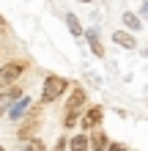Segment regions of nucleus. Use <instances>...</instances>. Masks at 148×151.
<instances>
[{
  "mask_svg": "<svg viewBox=\"0 0 148 151\" xmlns=\"http://www.w3.org/2000/svg\"><path fill=\"white\" fill-rule=\"evenodd\" d=\"M140 14H143L145 19H148V0H143V6H140Z\"/></svg>",
  "mask_w": 148,
  "mask_h": 151,
  "instance_id": "18",
  "label": "nucleus"
},
{
  "mask_svg": "<svg viewBox=\"0 0 148 151\" xmlns=\"http://www.w3.org/2000/svg\"><path fill=\"white\" fill-rule=\"evenodd\" d=\"M28 107H30V96H28V93H22L19 99H16L11 107H8L6 118H11V121H22V118H25V113H28Z\"/></svg>",
  "mask_w": 148,
  "mask_h": 151,
  "instance_id": "6",
  "label": "nucleus"
},
{
  "mask_svg": "<svg viewBox=\"0 0 148 151\" xmlns=\"http://www.w3.org/2000/svg\"><path fill=\"white\" fill-rule=\"evenodd\" d=\"M0 151H6V148H3V146H0Z\"/></svg>",
  "mask_w": 148,
  "mask_h": 151,
  "instance_id": "20",
  "label": "nucleus"
},
{
  "mask_svg": "<svg viewBox=\"0 0 148 151\" xmlns=\"http://www.w3.org/2000/svg\"><path fill=\"white\" fill-rule=\"evenodd\" d=\"M88 140H91V151H104V148L110 146V135L102 127H93L88 132Z\"/></svg>",
  "mask_w": 148,
  "mask_h": 151,
  "instance_id": "7",
  "label": "nucleus"
},
{
  "mask_svg": "<svg viewBox=\"0 0 148 151\" xmlns=\"http://www.w3.org/2000/svg\"><path fill=\"white\" fill-rule=\"evenodd\" d=\"M52 151H69V137H66V135L58 137V143L52 146Z\"/></svg>",
  "mask_w": 148,
  "mask_h": 151,
  "instance_id": "16",
  "label": "nucleus"
},
{
  "mask_svg": "<svg viewBox=\"0 0 148 151\" xmlns=\"http://www.w3.org/2000/svg\"><path fill=\"white\" fill-rule=\"evenodd\" d=\"M41 104H36V107H28V113H25V121L19 124V129H16V137L19 140H28V137H33L39 132V127H41Z\"/></svg>",
  "mask_w": 148,
  "mask_h": 151,
  "instance_id": "2",
  "label": "nucleus"
},
{
  "mask_svg": "<svg viewBox=\"0 0 148 151\" xmlns=\"http://www.w3.org/2000/svg\"><path fill=\"white\" fill-rule=\"evenodd\" d=\"M25 69H28V60H11V63H3L0 66V91L8 85H14L16 80L25 74Z\"/></svg>",
  "mask_w": 148,
  "mask_h": 151,
  "instance_id": "3",
  "label": "nucleus"
},
{
  "mask_svg": "<svg viewBox=\"0 0 148 151\" xmlns=\"http://www.w3.org/2000/svg\"><path fill=\"white\" fill-rule=\"evenodd\" d=\"M22 151H47V146L41 137H28V140H22Z\"/></svg>",
  "mask_w": 148,
  "mask_h": 151,
  "instance_id": "14",
  "label": "nucleus"
},
{
  "mask_svg": "<svg viewBox=\"0 0 148 151\" xmlns=\"http://www.w3.org/2000/svg\"><path fill=\"white\" fill-rule=\"evenodd\" d=\"M80 110H66V115H63V127L66 129H74L77 127V124H80Z\"/></svg>",
  "mask_w": 148,
  "mask_h": 151,
  "instance_id": "15",
  "label": "nucleus"
},
{
  "mask_svg": "<svg viewBox=\"0 0 148 151\" xmlns=\"http://www.w3.org/2000/svg\"><path fill=\"white\" fill-rule=\"evenodd\" d=\"M66 91H69V80L60 77V74H49V77L44 80V85H41V104L58 102Z\"/></svg>",
  "mask_w": 148,
  "mask_h": 151,
  "instance_id": "1",
  "label": "nucleus"
},
{
  "mask_svg": "<svg viewBox=\"0 0 148 151\" xmlns=\"http://www.w3.org/2000/svg\"><path fill=\"white\" fill-rule=\"evenodd\" d=\"M124 28L126 30H140L143 28V19H140V14H134V11H124Z\"/></svg>",
  "mask_w": 148,
  "mask_h": 151,
  "instance_id": "12",
  "label": "nucleus"
},
{
  "mask_svg": "<svg viewBox=\"0 0 148 151\" xmlns=\"http://www.w3.org/2000/svg\"><path fill=\"white\" fill-rule=\"evenodd\" d=\"M80 3H93V0H80Z\"/></svg>",
  "mask_w": 148,
  "mask_h": 151,
  "instance_id": "19",
  "label": "nucleus"
},
{
  "mask_svg": "<svg viewBox=\"0 0 148 151\" xmlns=\"http://www.w3.org/2000/svg\"><path fill=\"white\" fill-rule=\"evenodd\" d=\"M85 102H88V93H85V88L74 85V91L69 93V99H66V110H82V107H85Z\"/></svg>",
  "mask_w": 148,
  "mask_h": 151,
  "instance_id": "8",
  "label": "nucleus"
},
{
  "mask_svg": "<svg viewBox=\"0 0 148 151\" xmlns=\"http://www.w3.org/2000/svg\"><path fill=\"white\" fill-rule=\"evenodd\" d=\"M104 151H126V146H124V143H110Z\"/></svg>",
  "mask_w": 148,
  "mask_h": 151,
  "instance_id": "17",
  "label": "nucleus"
},
{
  "mask_svg": "<svg viewBox=\"0 0 148 151\" xmlns=\"http://www.w3.org/2000/svg\"><path fill=\"white\" fill-rule=\"evenodd\" d=\"M112 41H115L118 47H124V50H134L137 47V39H134L132 30H115L112 33Z\"/></svg>",
  "mask_w": 148,
  "mask_h": 151,
  "instance_id": "9",
  "label": "nucleus"
},
{
  "mask_svg": "<svg viewBox=\"0 0 148 151\" xmlns=\"http://www.w3.org/2000/svg\"><path fill=\"white\" fill-rule=\"evenodd\" d=\"M66 28H69V33H71L74 39H80L85 33V28L80 25V19H77V14H66Z\"/></svg>",
  "mask_w": 148,
  "mask_h": 151,
  "instance_id": "13",
  "label": "nucleus"
},
{
  "mask_svg": "<svg viewBox=\"0 0 148 151\" xmlns=\"http://www.w3.org/2000/svg\"><path fill=\"white\" fill-rule=\"evenodd\" d=\"M22 93H25L22 85H8V88H3V91H0V118L8 113V107H11V104L19 99Z\"/></svg>",
  "mask_w": 148,
  "mask_h": 151,
  "instance_id": "5",
  "label": "nucleus"
},
{
  "mask_svg": "<svg viewBox=\"0 0 148 151\" xmlns=\"http://www.w3.org/2000/svg\"><path fill=\"white\" fill-rule=\"evenodd\" d=\"M69 151H91L88 132H77V135L69 137Z\"/></svg>",
  "mask_w": 148,
  "mask_h": 151,
  "instance_id": "11",
  "label": "nucleus"
},
{
  "mask_svg": "<svg viewBox=\"0 0 148 151\" xmlns=\"http://www.w3.org/2000/svg\"><path fill=\"white\" fill-rule=\"evenodd\" d=\"M102 118H104V107L102 104H93L80 115V129L82 132H91L93 127H102Z\"/></svg>",
  "mask_w": 148,
  "mask_h": 151,
  "instance_id": "4",
  "label": "nucleus"
},
{
  "mask_svg": "<svg viewBox=\"0 0 148 151\" xmlns=\"http://www.w3.org/2000/svg\"><path fill=\"white\" fill-rule=\"evenodd\" d=\"M85 39H88L93 55H96V58H104V44H102V39H99V30H96V28H88V30H85Z\"/></svg>",
  "mask_w": 148,
  "mask_h": 151,
  "instance_id": "10",
  "label": "nucleus"
}]
</instances>
